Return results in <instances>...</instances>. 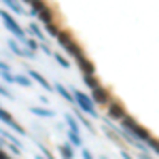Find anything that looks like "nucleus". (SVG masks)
I'll return each mask as SVG.
<instances>
[{
	"label": "nucleus",
	"mask_w": 159,
	"mask_h": 159,
	"mask_svg": "<svg viewBox=\"0 0 159 159\" xmlns=\"http://www.w3.org/2000/svg\"><path fill=\"white\" fill-rule=\"evenodd\" d=\"M83 159H93V155H91L89 151H83Z\"/></svg>",
	"instance_id": "7"
},
{
	"label": "nucleus",
	"mask_w": 159,
	"mask_h": 159,
	"mask_svg": "<svg viewBox=\"0 0 159 159\" xmlns=\"http://www.w3.org/2000/svg\"><path fill=\"white\" fill-rule=\"evenodd\" d=\"M121 129H123V132H127V134L132 136L134 140L142 142L147 148H153L155 153H159V142H157V140H155L151 134H148L144 127H140V125H138V123H136L132 117H127V115H125V119L121 121Z\"/></svg>",
	"instance_id": "1"
},
{
	"label": "nucleus",
	"mask_w": 159,
	"mask_h": 159,
	"mask_svg": "<svg viewBox=\"0 0 159 159\" xmlns=\"http://www.w3.org/2000/svg\"><path fill=\"white\" fill-rule=\"evenodd\" d=\"M60 93L64 96V98H68V100H70V96H68V91H66V89H61V85H60Z\"/></svg>",
	"instance_id": "9"
},
{
	"label": "nucleus",
	"mask_w": 159,
	"mask_h": 159,
	"mask_svg": "<svg viewBox=\"0 0 159 159\" xmlns=\"http://www.w3.org/2000/svg\"><path fill=\"white\" fill-rule=\"evenodd\" d=\"M76 100H79V104H81V108L89 112V115H93L96 117V106H93V100L85 96V93H81V91H76Z\"/></svg>",
	"instance_id": "4"
},
{
	"label": "nucleus",
	"mask_w": 159,
	"mask_h": 159,
	"mask_svg": "<svg viewBox=\"0 0 159 159\" xmlns=\"http://www.w3.org/2000/svg\"><path fill=\"white\" fill-rule=\"evenodd\" d=\"M106 119H112V121H119L121 123L123 119H125V110H123V106L121 104H117V102H110L108 104V117Z\"/></svg>",
	"instance_id": "3"
},
{
	"label": "nucleus",
	"mask_w": 159,
	"mask_h": 159,
	"mask_svg": "<svg viewBox=\"0 0 159 159\" xmlns=\"http://www.w3.org/2000/svg\"><path fill=\"white\" fill-rule=\"evenodd\" d=\"M61 153H64V159H72V151H70V147H61Z\"/></svg>",
	"instance_id": "5"
},
{
	"label": "nucleus",
	"mask_w": 159,
	"mask_h": 159,
	"mask_svg": "<svg viewBox=\"0 0 159 159\" xmlns=\"http://www.w3.org/2000/svg\"><path fill=\"white\" fill-rule=\"evenodd\" d=\"M85 83L91 87V96H93V102H96V104H106V106H108V104H110L108 91H106L104 87L100 85L98 81L93 79V76H85Z\"/></svg>",
	"instance_id": "2"
},
{
	"label": "nucleus",
	"mask_w": 159,
	"mask_h": 159,
	"mask_svg": "<svg viewBox=\"0 0 159 159\" xmlns=\"http://www.w3.org/2000/svg\"><path fill=\"white\" fill-rule=\"evenodd\" d=\"M157 155H159V153H157Z\"/></svg>",
	"instance_id": "10"
},
{
	"label": "nucleus",
	"mask_w": 159,
	"mask_h": 159,
	"mask_svg": "<svg viewBox=\"0 0 159 159\" xmlns=\"http://www.w3.org/2000/svg\"><path fill=\"white\" fill-rule=\"evenodd\" d=\"M138 159H153V157H151L148 153H140V155H138Z\"/></svg>",
	"instance_id": "8"
},
{
	"label": "nucleus",
	"mask_w": 159,
	"mask_h": 159,
	"mask_svg": "<svg viewBox=\"0 0 159 159\" xmlns=\"http://www.w3.org/2000/svg\"><path fill=\"white\" fill-rule=\"evenodd\" d=\"M106 136H108V138L112 140V142H115V144H119V138H117V134H115V132H110L108 127H106Z\"/></svg>",
	"instance_id": "6"
}]
</instances>
